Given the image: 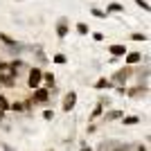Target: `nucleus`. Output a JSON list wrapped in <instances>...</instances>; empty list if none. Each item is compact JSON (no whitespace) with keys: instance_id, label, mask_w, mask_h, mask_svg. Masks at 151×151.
<instances>
[{"instance_id":"obj_22","label":"nucleus","mask_w":151,"mask_h":151,"mask_svg":"<svg viewBox=\"0 0 151 151\" xmlns=\"http://www.w3.org/2000/svg\"><path fill=\"white\" fill-rule=\"evenodd\" d=\"M135 5H138V7H142L145 12H149V2H145V0H135Z\"/></svg>"},{"instance_id":"obj_4","label":"nucleus","mask_w":151,"mask_h":151,"mask_svg":"<svg viewBox=\"0 0 151 151\" xmlns=\"http://www.w3.org/2000/svg\"><path fill=\"white\" fill-rule=\"evenodd\" d=\"M25 68H27V65H25V61H23V59H14V61L9 63V72H12L14 77H18V72H23Z\"/></svg>"},{"instance_id":"obj_1","label":"nucleus","mask_w":151,"mask_h":151,"mask_svg":"<svg viewBox=\"0 0 151 151\" xmlns=\"http://www.w3.org/2000/svg\"><path fill=\"white\" fill-rule=\"evenodd\" d=\"M41 83H43V70L41 68H29V72H27V86H29L32 90L41 88Z\"/></svg>"},{"instance_id":"obj_21","label":"nucleus","mask_w":151,"mask_h":151,"mask_svg":"<svg viewBox=\"0 0 151 151\" xmlns=\"http://www.w3.org/2000/svg\"><path fill=\"white\" fill-rule=\"evenodd\" d=\"M43 120H54V111H50V108L43 111Z\"/></svg>"},{"instance_id":"obj_6","label":"nucleus","mask_w":151,"mask_h":151,"mask_svg":"<svg viewBox=\"0 0 151 151\" xmlns=\"http://www.w3.org/2000/svg\"><path fill=\"white\" fill-rule=\"evenodd\" d=\"M124 61H126V65H135V63L142 61V54H140V52H126Z\"/></svg>"},{"instance_id":"obj_14","label":"nucleus","mask_w":151,"mask_h":151,"mask_svg":"<svg viewBox=\"0 0 151 151\" xmlns=\"http://www.w3.org/2000/svg\"><path fill=\"white\" fill-rule=\"evenodd\" d=\"M9 104H12V101L7 99L5 95H0V111H2V113H5V111H9Z\"/></svg>"},{"instance_id":"obj_15","label":"nucleus","mask_w":151,"mask_h":151,"mask_svg":"<svg viewBox=\"0 0 151 151\" xmlns=\"http://www.w3.org/2000/svg\"><path fill=\"white\" fill-rule=\"evenodd\" d=\"M111 86H113V83L108 81V79H99V81L95 83V88H99V90H104V88H111Z\"/></svg>"},{"instance_id":"obj_11","label":"nucleus","mask_w":151,"mask_h":151,"mask_svg":"<svg viewBox=\"0 0 151 151\" xmlns=\"http://www.w3.org/2000/svg\"><path fill=\"white\" fill-rule=\"evenodd\" d=\"M124 117V113L122 111H108L106 115H104V122H113V120H122Z\"/></svg>"},{"instance_id":"obj_2","label":"nucleus","mask_w":151,"mask_h":151,"mask_svg":"<svg viewBox=\"0 0 151 151\" xmlns=\"http://www.w3.org/2000/svg\"><path fill=\"white\" fill-rule=\"evenodd\" d=\"M32 104H47L50 101V90L45 88V86H41V88H36V90H32Z\"/></svg>"},{"instance_id":"obj_16","label":"nucleus","mask_w":151,"mask_h":151,"mask_svg":"<svg viewBox=\"0 0 151 151\" xmlns=\"http://www.w3.org/2000/svg\"><path fill=\"white\" fill-rule=\"evenodd\" d=\"M90 14H93L95 18H106V16H108L106 12H101V9H97V7H93V9H90Z\"/></svg>"},{"instance_id":"obj_18","label":"nucleus","mask_w":151,"mask_h":151,"mask_svg":"<svg viewBox=\"0 0 151 151\" xmlns=\"http://www.w3.org/2000/svg\"><path fill=\"white\" fill-rule=\"evenodd\" d=\"M77 32H79V34H83V36H86V34H88V25H86V23H77Z\"/></svg>"},{"instance_id":"obj_10","label":"nucleus","mask_w":151,"mask_h":151,"mask_svg":"<svg viewBox=\"0 0 151 151\" xmlns=\"http://www.w3.org/2000/svg\"><path fill=\"white\" fill-rule=\"evenodd\" d=\"M43 81H45V88L52 90V88H54V83H57V79H54L52 72H43Z\"/></svg>"},{"instance_id":"obj_12","label":"nucleus","mask_w":151,"mask_h":151,"mask_svg":"<svg viewBox=\"0 0 151 151\" xmlns=\"http://www.w3.org/2000/svg\"><path fill=\"white\" fill-rule=\"evenodd\" d=\"M138 122H142L138 115H124V117H122V124L124 126H135Z\"/></svg>"},{"instance_id":"obj_7","label":"nucleus","mask_w":151,"mask_h":151,"mask_svg":"<svg viewBox=\"0 0 151 151\" xmlns=\"http://www.w3.org/2000/svg\"><path fill=\"white\" fill-rule=\"evenodd\" d=\"M108 52H111V54H113V57H124L126 52V45H122V43H115V45H111V47H108Z\"/></svg>"},{"instance_id":"obj_25","label":"nucleus","mask_w":151,"mask_h":151,"mask_svg":"<svg viewBox=\"0 0 151 151\" xmlns=\"http://www.w3.org/2000/svg\"><path fill=\"white\" fill-rule=\"evenodd\" d=\"M81 151H93V149H90V147H81Z\"/></svg>"},{"instance_id":"obj_20","label":"nucleus","mask_w":151,"mask_h":151,"mask_svg":"<svg viewBox=\"0 0 151 151\" xmlns=\"http://www.w3.org/2000/svg\"><path fill=\"white\" fill-rule=\"evenodd\" d=\"M131 38H133V41H147L149 36H147V34H140V32H135V34H131Z\"/></svg>"},{"instance_id":"obj_24","label":"nucleus","mask_w":151,"mask_h":151,"mask_svg":"<svg viewBox=\"0 0 151 151\" xmlns=\"http://www.w3.org/2000/svg\"><path fill=\"white\" fill-rule=\"evenodd\" d=\"M138 151H147V147H142V145H140V147H138Z\"/></svg>"},{"instance_id":"obj_26","label":"nucleus","mask_w":151,"mask_h":151,"mask_svg":"<svg viewBox=\"0 0 151 151\" xmlns=\"http://www.w3.org/2000/svg\"><path fill=\"white\" fill-rule=\"evenodd\" d=\"M2 117H5V113H2V111H0V120H2Z\"/></svg>"},{"instance_id":"obj_17","label":"nucleus","mask_w":151,"mask_h":151,"mask_svg":"<svg viewBox=\"0 0 151 151\" xmlns=\"http://www.w3.org/2000/svg\"><path fill=\"white\" fill-rule=\"evenodd\" d=\"M104 104H108V101H104L101 99L97 106H95V111H93V117H97V115H101V111H104Z\"/></svg>"},{"instance_id":"obj_5","label":"nucleus","mask_w":151,"mask_h":151,"mask_svg":"<svg viewBox=\"0 0 151 151\" xmlns=\"http://www.w3.org/2000/svg\"><path fill=\"white\" fill-rule=\"evenodd\" d=\"M129 75H131L129 70H117V72L113 75V79H108V81H111V83H120V86H124V81L129 79Z\"/></svg>"},{"instance_id":"obj_8","label":"nucleus","mask_w":151,"mask_h":151,"mask_svg":"<svg viewBox=\"0 0 151 151\" xmlns=\"http://www.w3.org/2000/svg\"><path fill=\"white\" fill-rule=\"evenodd\" d=\"M68 20H65V18H61V20H59V25H57V36L59 38H65V36H68Z\"/></svg>"},{"instance_id":"obj_23","label":"nucleus","mask_w":151,"mask_h":151,"mask_svg":"<svg viewBox=\"0 0 151 151\" xmlns=\"http://www.w3.org/2000/svg\"><path fill=\"white\" fill-rule=\"evenodd\" d=\"M93 38H95V41H104V34H101V32H95Z\"/></svg>"},{"instance_id":"obj_3","label":"nucleus","mask_w":151,"mask_h":151,"mask_svg":"<svg viewBox=\"0 0 151 151\" xmlns=\"http://www.w3.org/2000/svg\"><path fill=\"white\" fill-rule=\"evenodd\" d=\"M75 104H77V93H75V90H70V93L63 97V111L70 113V111L75 108Z\"/></svg>"},{"instance_id":"obj_9","label":"nucleus","mask_w":151,"mask_h":151,"mask_svg":"<svg viewBox=\"0 0 151 151\" xmlns=\"http://www.w3.org/2000/svg\"><path fill=\"white\" fill-rule=\"evenodd\" d=\"M0 83L7 86V88H14V83H16V77L12 72H7V75H0Z\"/></svg>"},{"instance_id":"obj_19","label":"nucleus","mask_w":151,"mask_h":151,"mask_svg":"<svg viewBox=\"0 0 151 151\" xmlns=\"http://www.w3.org/2000/svg\"><path fill=\"white\" fill-rule=\"evenodd\" d=\"M52 61L59 63V65H63V63L68 61V59H65V54H54V59H52Z\"/></svg>"},{"instance_id":"obj_13","label":"nucleus","mask_w":151,"mask_h":151,"mask_svg":"<svg viewBox=\"0 0 151 151\" xmlns=\"http://www.w3.org/2000/svg\"><path fill=\"white\" fill-rule=\"evenodd\" d=\"M108 12H124V5H120V2H111V5L106 7V14Z\"/></svg>"}]
</instances>
